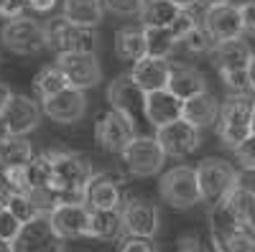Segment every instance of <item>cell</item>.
<instances>
[{
  "mask_svg": "<svg viewBox=\"0 0 255 252\" xmlns=\"http://www.w3.org/2000/svg\"><path fill=\"white\" fill-rule=\"evenodd\" d=\"M44 158L51 166V181H49L46 191H51L56 204H61V201L84 204L87 181L95 173L87 158L69 148H49V151H44Z\"/></svg>",
  "mask_w": 255,
  "mask_h": 252,
  "instance_id": "obj_1",
  "label": "cell"
},
{
  "mask_svg": "<svg viewBox=\"0 0 255 252\" xmlns=\"http://www.w3.org/2000/svg\"><path fill=\"white\" fill-rule=\"evenodd\" d=\"M238 173H240V168H235V163H230V161H222V158L199 161L197 178H199L202 204H207L209 209L220 206L238 188Z\"/></svg>",
  "mask_w": 255,
  "mask_h": 252,
  "instance_id": "obj_2",
  "label": "cell"
},
{
  "mask_svg": "<svg viewBox=\"0 0 255 252\" xmlns=\"http://www.w3.org/2000/svg\"><path fill=\"white\" fill-rule=\"evenodd\" d=\"M253 104L255 99H250V94H230L222 102L220 120L215 128L222 145H227L230 151H235L243 140L253 135Z\"/></svg>",
  "mask_w": 255,
  "mask_h": 252,
  "instance_id": "obj_3",
  "label": "cell"
},
{
  "mask_svg": "<svg viewBox=\"0 0 255 252\" xmlns=\"http://www.w3.org/2000/svg\"><path fill=\"white\" fill-rule=\"evenodd\" d=\"M46 44H49V51H54L56 56L97 54L100 36L95 33V28H82L61 15L46 23Z\"/></svg>",
  "mask_w": 255,
  "mask_h": 252,
  "instance_id": "obj_4",
  "label": "cell"
},
{
  "mask_svg": "<svg viewBox=\"0 0 255 252\" xmlns=\"http://www.w3.org/2000/svg\"><path fill=\"white\" fill-rule=\"evenodd\" d=\"M158 194L168 206H174V209H191V206L202 204L197 166L179 163L174 168H168L158 181Z\"/></svg>",
  "mask_w": 255,
  "mask_h": 252,
  "instance_id": "obj_5",
  "label": "cell"
},
{
  "mask_svg": "<svg viewBox=\"0 0 255 252\" xmlns=\"http://www.w3.org/2000/svg\"><path fill=\"white\" fill-rule=\"evenodd\" d=\"M0 41L3 46L18 56H33L41 54L44 49H49L46 44V23L23 15L15 20H5L3 28H0Z\"/></svg>",
  "mask_w": 255,
  "mask_h": 252,
  "instance_id": "obj_6",
  "label": "cell"
},
{
  "mask_svg": "<svg viewBox=\"0 0 255 252\" xmlns=\"http://www.w3.org/2000/svg\"><path fill=\"white\" fill-rule=\"evenodd\" d=\"M135 138H138L135 117L125 115L120 110L110 107L95 122V140H97L100 148L108 151V153H123Z\"/></svg>",
  "mask_w": 255,
  "mask_h": 252,
  "instance_id": "obj_7",
  "label": "cell"
},
{
  "mask_svg": "<svg viewBox=\"0 0 255 252\" xmlns=\"http://www.w3.org/2000/svg\"><path fill=\"white\" fill-rule=\"evenodd\" d=\"M125 168L138 178H148V176H156L163 163H166V153L161 148V143L156 140V135H138L128 148L120 153Z\"/></svg>",
  "mask_w": 255,
  "mask_h": 252,
  "instance_id": "obj_8",
  "label": "cell"
},
{
  "mask_svg": "<svg viewBox=\"0 0 255 252\" xmlns=\"http://www.w3.org/2000/svg\"><path fill=\"white\" fill-rule=\"evenodd\" d=\"M41 117H44V110L33 97L15 94L5 107V112L0 115V138H8V135L28 138L41 125Z\"/></svg>",
  "mask_w": 255,
  "mask_h": 252,
  "instance_id": "obj_9",
  "label": "cell"
},
{
  "mask_svg": "<svg viewBox=\"0 0 255 252\" xmlns=\"http://www.w3.org/2000/svg\"><path fill=\"white\" fill-rule=\"evenodd\" d=\"M123 224L128 237H140V240H153L161 227V214L153 201L143 196H128L123 204Z\"/></svg>",
  "mask_w": 255,
  "mask_h": 252,
  "instance_id": "obj_10",
  "label": "cell"
},
{
  "mask_svg": "<svg viewBox=\"0 0 255 252\" xmlns=\"http://www.w3.org/2000/svg\"><path fill=\"white\" fill-rule=\"evenodd\" d=\"M202 26H204V31L209 33V38L215 41V44L243 38V33H245L243 13H240V5H235V3H220V5L204 8Z\"/></svg>",
  "mask_w": 255,
  "mask_h": 252,
  "instance_id": "obj_11",
  "label": "cell"
},
{
  "mask_svg": "<svg viewBox=\"0 0 255 252\" xmlns=\"http://www.w3.org/2000/svg\"><path fill=\"white\" fill-rule=\"evenodd\" d=\"M90 214H92V209L87 204L61 201V204H54V209L46 217L54 227L56 237L69 242V240H79V237H90Z\"/></svg>",
  "mask_w": 255,
  "mask_h": 252,
  "instance_id": "obj_12",
  "label": "cell"
},
{
  "mask_svg": "<svg viewBox=\"0 0 255 252\" xmlns=\"http://www.w3.org/2000/svg\"><path fill=\"white\" fill-rule=\"evenodd\" d=\"M56 67L64 72L69 87L87 92L102 82V64L97 54H69V56H56Z\"/></svg>",
  "mask_w": 255,
  "mask_h": 252,
  "instance_id": "obj_13",
  "label": "cell"
},
{
  "mask_svg": "<svg viewBox=\"0 0 255 252\" xmlns=\"http://www.w3.org/2000/svg\"><path fill=\"white\" fill-rule=\"evenodd\" d=\"M153 135L168 158H186L202 145V130H197L186 120H176L171 125H166V128L156 130Z\"/></svg>",
  "mask_w": 255,
  "mask_h": 252,
  "instance_id": "obj_14",
  "label": "cell"
},
{
  "mask_svg": "<svg viewBox=\"0 0 255 252\" xmlns=\"http://www.w3.org/2000/svg\"><path fill=\"white\" fill-rule=\"evenodd\" d=\"M84 204L90 209H123V181L113 171H95L87 181L84 191Z\"/></svg>",
  "mask_w": 255,
  "mask_h": 252,
  "instance_id": "obj_15",
  "label": "cell"
},
{
  "mask_svg": "<svg viewBox=\"0 0 255 252\" xmlns=\"http://www.w3.org/2000/svg\"><path fill=\"white\" fill-rule=\"evenodd\" d=\"M143 115L153 130H161L176 120H184V99H179L171 89L148 92L143 97Z\"/></svg>",
  "mask_w": 255,
  "mask_h": 252,
  "instance_id": "obj_16",
  "label": "cell"
},
{
  "mask_svg": "<svg viewBox=\"0 0 255 252\" xmlns=\"http://www.w3.org/2000/svg\"><path fill=\"white\" fill-rule=\"evenodd\" d=\"M41 110H44V115L59 125H74L79 122L84 115H87L90 110V102H87V94L79 92V89H64L61 94L41 102Z\"/></svg>",
  "mask_w": 255,
  "mask_h": 252,
  "instance_id": "obj_17",
  "label": "cell"
},
{
  "mask_svg": "<svg viewBox=\"0 0 255 252\" xmlns=\"http://www.w3.org/2000/svg\"><path fill=\"white\" fill-rule=\"evenodd\" d=\"M128 74L133 77V82L140 87L143 94L161 92V89H168V82H171V61L143 56L140 61H135Z\"/></svg>",
  "mask_w": 255,
  "mask_h": 252,
  "instance_id": "obj_18",
  "label": "cell"
},
{
  "mask_svg": "<svg viewBox=\"0 0 255 252\" xmlns=\"http://www.w3.org/2000/svg\"><path fill=\"white\" fill-rule=\"evenodd\" d=\"M253 59V49L245 38H235V41H225V44H215L209 54L212 67L217 69V74L222 72H245L250 67Z\"/></svg>",
  "mask_w": 255,
  "mask_h": 252,
  "instance_id": "obj_19",
  "label": "cell"
},
{
  "mask_svg": "<svg viewBox=\"0 0 255 252\" xmlns=\"http://www.w3.org/2000/svg\"><path fill=\"white\" fill-rule=\"evenodd\" d=\"M168 89L184 102L197 97V94L209 92L207 77L194 64H189V61H171V82H168Z\"/></svg>",
  "mask_w": 255,
  "mask_h": 252,
  "instance_id": "obj_20",
  "label": "cell"
},
{
  "mask_svg": "<svg viewBox=\"0 0 255 252\" xmlns=\"http://www.w3.org/2000/svg\"><path fill=\"white\" fill-rule=\"evenodd\" d=\"M143 92L140 87L133 82L130 74H120L110 82V87H108V102H110V107L113 110H120L125 115H130L135 117V107L140 104V110H143Z\"/></svg>",
  "mask_w": 255,
  "mask_h": 252,
  "instance_id": "obj_21",
  "label": "cell"
},
{
  "mask_svg": "<svg viewBox=\"0 0 255 252\" xmlns=\"http://www.w3.org/2000/svg\"><path fill=\"white\" fill-rule=\"evenodd\" d=\"M212 247L217 252H255V232L245 224L212 227Z\"/></svg>",
  "mask_w": 255,
  "mask_h": 252,
  "instance_id": "obj_22",
  "label": "cell"
},
{
  "mask_svg": "<svg viewBox=\"0 0 255 252\" xmlns=\"http://www.w3.org/2000/svg\"><path fill=\"white\" fill-rule=\"evenodd\" d=\"M220 110H222V104L217 102V97L212 92H204L184 102V120L189 125H194L197 130H204V128L217 125Z\"/></svg>",
  "mask_w": 255,
  "mask_h": 252,
  "instance_id": "obj_23",
  "label": "cell"
},
{
  "mask_svg": "<svg viewBox=\"0 0 255 252\" xmlns=\"http://www.w3.org/2000/svg\"><path fill=\"white\" fill-rule=\"evenodd\" d=\"M125 235L120 209H92L90 214V237L100 242H113Z\"/></svg>",
  "mask_w": 255,
  "mask_h": 252,
  "instance_id": "obj_24",
  "label": "cell"
},
{
  "mask_svg": "<svg viewBox=\"0 0 255 252\" xmlns=\"http://www.w3.org/2000/svg\"><path fill=\"white\" fill-rule=\"evenodd\" d=\"M105 13V0H64L61 5V15L82 28H97Z\"/></svg>",
  "mask_w": 255,
  "mask_h": 252,
  "instance_id": "obj_25",
  "label": "cell"
},
{
  "mask_svg": "<svg viewBox=\"0 0 255 252\" xmlns=\"http://www.w3.org/2000/svg\"><path fill=\"white\" fill-rule=\"evenodd\" d=\"M115 54L120 61H130V64H135V61H140L145 56V36H143V26H123L115 31Z\"/></svg>",
  "mask_w": 255,
  "mask_h": 252,
  "instance_id": "obj_26",
  "label": "cell"
},
{
  "mask_svg": "<svg viewBox=\"0 0 255 252\" xmlns=\"http://www.w3.org/2000/svg\"><path fill=\"white\" fill-rule=\"evenodd\" d=\"M54 237H56V232H54L49 217H38V219L23 224L20 235L13 242V252H36L38 247H44Z\"/></svg>",
  "mask_w": 255,
  "mask_h": 252,
  "instance_id": "obj_27",
  "label": "cell"
},
{
  "mask_svg": "<svg viewBox=\"0 0 255 252\" xmlns=\"http://www.w3.org/2000/svg\"><path fill=\"white\" fill-rule=\"evenodd\" d=\"M181 10H184V8L174 5L171 0H143V8H140V15H138V18H140L143 26L171 28Z\"/></svg>",
  "mask_w": 255,
  "mask_h": 252,
  "instance_id": "obj_28",
  "label": "cell"
},
{
  "mask_svg": "<svg viewBox=\"0 0 255 252\" xmlns=\"http://www.w3.org/2000/svg\"><path fill=\"white\" fill-rule=\"evenodd\" d=\"M64 89H69V82H67V77H64V72L56 67V61H54V64L41 67L36 72V77H33V94L41 102H46V99L61 94Z\"/></svg>",
  "mask_w": 255,
  "mask_h": 252,
  "instance_id": "obj_29",
  "label": "cell"
},
{
  "mask_svg": "<svg viewBox=\"0 0 255 252\" xmlns=\"http://www.w3.org/2000/svg\"><path fill=\"white\" fill-rule=\"evenodd\" d=\"M143 36H145V56L151 59H166L171 61L176 46V38L168 28H153V26H143Z\"/></svg>",
  "mask_w": 255,
  "mask_h": 252,
  "instance_id": "obj_30",
  "label": "cell"
},
{
  "mask_svg": "<svg viewBox=\"0 0 255 252\" xmlns=\"http://www.w3.org/2000/svg\"><path fill=\"white\" fill-rule=\"evenodd\" d=\"M0 153H3V168L5 166H26L36 158V151L28 138L8 135L0 138Z\"/></svg>",
  "mask_w": 255,
  "mask_h": 252,
  "instance_id": "obj_31",
  "label": "cell"
},
{
  "mask_svg": "<svg viewBox=\"0 0 255 252\" xmlns=\"http://www.w3.org/2000/svg\"><path fill=\"white\" fill-rule=\"evenodd\" d=\"M8 209H10V212H13L20 222H23V224H28V222L38 219V217H46V212L41 209V204H38L31 194H13V191H10Z\"/></svg>",
  "mask_w": 255,
  "mask_h": 252,
  "instance_id": "obj_32",
  "label": "cell"
},
{
  "mask_svg": "<svg viewBox=\"0 0 255 252\" xmlns=\"http://www.w3.org/2000/svg\"><path fill=\"white\" fill-rule=\"evenodd\" d=\"M199 26H202V18L194 13V8H186V10H181V13H179V18L174 20V26L168 28V31L174 33V38H176V46H179L181 41H184L189 33H194Z\"/></svg>",
  "mask_w": 255,
  "mask_h": 252,
  "instance_id": "obj_33",
  "label": "cell"
},
{
  "mask_svg": "<svg viewBox=\"0 0 255 252\" xmlns=\"http://www.w3.org/2000/svg\"><path fill=\"white\" fill-rule=\"evenodd\" d=\"M212 46H215V41L209 38V33L204 31V26H199L194 33H189L181 44H179V49H184L186 54H212Z\"/></svg>",
  "mask_w": 255,
  "mask_h": 252,
  "instance_id": "obj_34",
  "label": "cell"
},
{
  "mask_svg": "<svg viewBox=\"0 0 255 252\" xmlns=\"http://www.w3.org/2000/svg\"><path fill=\"white\" fill-rule=\"evenodd\" d=\"M20 229H23V222H20L10 209H3V212H0V240L13 245L15 237L20 235Z\"/></svg>",
  "mask_w": 255,
  "mask_h": 252,
  "instance_id": "obj_35",
  "label": "cell"
},
{
  "mask_svg": "<svg viewBox=\"0 0 255 252\" xmlns=\"http://www.w3.org/2000/svg\"><path fill=\"white\" fill-rule=\"evenodd\" d=\"M220 79H222V84L227 87L230 94H253L250 82H248V69L245 72H222Z\"/></svg>",
  "mask_w": 255,
  "mask_h": 252,
  "instance_id": "obj_36",
  "label": "cell"
},
{
  "mask_svg": "<svg viewBox=\"0 0 255 252\" xmlns=\"http://www.w3.org/2000/svg\"><path fill=\"white\" fill-rule=\"evenodd\" d=\"M232 153H235V163L240 171H255V135L243 140Z\"/></svg>",
  "mask_w": 255,
  "mask_h": 252,
  "instance_id": "obj_37",
  "label": "cell"
},
{
  "mask_svg": "<svg viewBox=\"0 0 255 252\" xmlns=\"http://www.w3.org/2000/svg\"><path fill=\"white\" fill-rule=\"evenodd\" d=\"M140 8H143V0H105V10L123 18L140 15Z\"/></svg>",
  "mask_w": 255,
  "mask_h": 252,
  "instance_id": "obj_38",
  "label": "cell"
},
{
  "mask_svg": "<svg viewBox=\"0 0 255 252\" xmlns=\"http://www.w3.org/2000/svg\"><path fill=\"white\" fill-rule=\"evenodd\" d=\"M240 13H243V28L248 36H255V0H245L240 5Z\"/></svg>",
  "mask_w": 255,
  "mask_h": 252,
  "instance_id": "obj_39",
  "label": "cell"
},
{
  "mask_svg": "<svg viewBox=\"0 0 255 252\" xmlns=\"http://www.w3.org/2000/svg\"><path fill=\"white\" fill-rule=\"evenodd\" d=\"M120 252H156L151 240H140V237H128L120 247Z\"/></svg>",
  "mask_w": 255,
  "mask_h": 252,
  "instance_id": "obj_40",
  "label": "cell"
},
{
  "mask_svg": "<svg viewBox=\"0 0 255 252\" xmlns=\"http://www.w3.org/2000/svg\"><path fill=\"white\" fill-rule=\"evenodd\" d=\"M238 188L248 196H255V171H240L238 173Z\"/></svg>",
  "mask_w": 255,
  "mask_h": 252,
  "instance_id": "obj_41",
  "label": "cell"
},
{
  "mask_svg": "<svg viewBox=\"0 0 255 252\" xmlns=\"http://www.w3.org/2000/svg\"><path fill=\"white\" fill-rule=\"evenodd\" d=\"M176 252H204V250L199 247L197 235H184L181 242H179V250H176Z\"/></svg>",
  "mask_w": 255,
  "mask_h": 252,
  "instance_id": "obj_42",
  "label": "cell"
},
{
  "mask_svg": "<svg viewBox=\"0 0 255 252\" xmlns=\"http://www.w3.org/2000/svg\"><path fill=\"white\" fill-rule=\"evenodd\" d=\"M59 0H28V10L33 13H51Z\"/></svg>",
  "mask_w": 255,
  "mask_h": 252,
  "instance_id": "obj_43",
  "label": "cell"
},
{
  "mask_svg": "<svg viewBox=\"0 0 255 252\" xmlns=\"http://www.w3.org/2000/svg\"><path fill=\"white\" fill-rule=\"evenodd\" d=\"M13 97H15V92L8 87V84H5L3 79H0V115L5 112V107L10 104V99H13Z\"/></svg>",
  "mask_w": 255,
  "mask_h": 252,
  "instance_id": "obj_44",
  "label": "cell"
},
{
  "mask_svg": "<svg viewBox=\"0 0 255 252\" xmlns=\"http://www.w3.org/2000/svg\"><path fill=\"white\" fill-rule=\"evenodd\" d=\"M243 224H245L248 229H253V232H255V196H250V201H248V206H245Z\"/></svg>",
  "mask_w": 255,
  "mask_h": 252,
  "instance_id": "obj_45",
  "label": "cell"
},
{
  "mask_svg": "<svg viewBox=\"0 0 255 252\" xmlns=\"http://www.w3.org/2000/svg\"><path fill=\"white\" fill-rule=\"evenodd\" d=\"M36 252H67V242H64L61 237H54V240H49L44 247H38Z\"/></svg>",
  "mask_w": 255,
  "mask_h": 252,
  "instance_id": "obj_46",
  "label": "cell"
},
{
  "mask_svg": "<svg viewBox=\"0 0 255 252\" xmlns=\"http://www.w3.org/2000/svg\"><path fill=\"white\" fill-rule=\"evenodd\" d=\"M8 199H10V188L0 181V212H3V209H8Z\"/></svg>",
  "mask_w": 255,
  "mask_h": 252,
  "instance_id": "obj_47",
  "label": "cell"
},
{
  "mask_svg": "<svg viewBox=\"0 0 255 252\" xmlns=\"http://www.w3.org/2000/svg\"><path fill=\"white\" fill-rule=\"evenodd\" d=\"M248 82H250V92L255 94V54L250 59V67H248Z\"/></svg>",
  "mask_w": 255,
  "mask_h": 252,
  "instance_id": "obj_48",
  "label": "cell"
},
{
  "mask_svg": "<svg viewBox=\"0 0 255 252\" xmlns=\"http://www.w3.org/2000/svg\"><path fill=\"white\" fill-rule=\"evenodd\" d=\"M171 3L186 10V8H194V5H199V0H171Z\"/></svg>",
  "mask_w": 255,
  "mask_h": 252,
  "instance_id": "obj_49",
  "label": "cell"
},
{
  "mask_svg": "<svg viewBox=\"0 0 255 252\" xmlns=\"http://www.w3.org/2000/svg\"><path fill=\"white\" fill-rule=\"evenodd\" d=\"M220 3H232V0H199V5L212 8V5H220Z\"/></svg>",
  "mask_w": 255,
  "mask_h": 252,
  "instance_id": "obj_50",
  "label": "cell"
},
{
  "mask_svg": "<svg viewBox=\"0 0 255 252\" xmlns=\"http://www.w3.org/2000/svg\"><path fill=\"white\" fill-rule=\"evenodd\" d=\"M0 252H13V245H10V242H3V240H0Z\"/></svg>",
  "mask_w": 255,
  "mask_h": 252,
  "instance_id": "obj_51",
  "label": "cell"
},
{
  "mask_svg": "<svg viewBox=\"0 0 255 252\" xmlns=\"http://www.w3.org/2000/svg\"><path fill=\"white\" fill-rule=\"evenodd\" d=\"M250 128H253V135H255V104H253V125Z\"/></svg>",
  "mask_w": 255,
  "mask_h": 252,
  "instance_id": "obj_52",
  "label": "cell"
},
{
  "mask_svg": "<svg viewBox=\"0 0 255 252\" xmlns=\"http://www.w3.org/2000/svg\"><path fill=\"white\" fill-rule=\"evenodd\" d=\"M0 168H3V153H0Z\"/></svg>",
  "mask_w": 255,
  "mask_h": 252,
  "instance_id": "obj_53",
  "label": "cell"
},
{
  "mask_svg": "<svg viewBox=\"0 0 255 252\" xmlns=\"http://www.w3.org/2000/svg\"><path fill=\"white\" fill-rule=\"evenodd\" d=\"M209 252H217V250H215V247H212V250H209Z\"/></svg>",
  "mask_w": 255,
  "mask_h": 252,
  "instance_id": "obj_54",
  "label": "cell"
}]
</instances>
